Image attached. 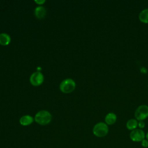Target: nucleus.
<instances>
[{
    "instance_id": "nucleus-3",
    "label": "nucleus",
    "mask_w": 148,
    "mask_h": 148,
    "mask_svg": "<svg viewBox=\"0 0 148 148\" xmlns=\"http://www.w3.org/2000/svg\"><path fill=\"white\" fill-rule=\"evenodd\" d=\"M76 83L73 80L68 78L61 82L60 85V89L61 92L68 94L72 92L75 88Z\"/></svg>"
},
{
    "instance_id": "nucleus-1",
    "label": "nucleus",
    "mask_w": 148,
    "mask_h": 148,
    "mask_svg": "<svg viewBox=\"0 0 148 148\" xmlns=\"http://www.w3.org/2000/svg\"><path fill=\"white\" fill-rule=\"evenodd\" d=\"M51 119L52 116L51 113L45 110H40L37 112L34 118L35 122L42 125H45L49 124L51 121Z\"/></svg>"
},
{
    "instance_id": "nucleus-16",
    "label": "nucleus",
    "mask_w": 148,
    "mask_h": 148,
    "mask_svg": "<svg viewBox=\"0 0 148 148\" xmlns=\"http://www.w3.org/2000/svg\"><path fill=\"white\" fill-rule=\"evenodd\" d=\"M145 138H146V139H147L148 140V132L146 133V134L145 135Z\"/></svg>"
},
{
    "instance_id": "nucleus-8",
    "label": "nucleus",
    "mask_w": 148,
    "mask_h": 148,
    "mask_svg": "<svg viewBox=\"0 0 148 148\" xmlns=\"http://www.w3.org/2000/svg\"><path fill=\"white\" fill-rule=\"evenodd\" d=\"M34 120V119L29 115H24L22 116L20 120L19 123L23 126H27L31 124Z\"/></svg>"
},
{
    "instance_id": "nucleus-5",
    "label": "nucleus",
    "mask_w": 148,
    "mask_h": 148,
    "mask_svg": "<svg viewBox=\"0 0 148 148\" xmlns=\"http://www.w3.org/2000/svg\"><path fill=\"white\" fill-rule=\"evenodd\" d=\"M130 138L134 142H142L145 138V134L142 129L136 128L131 131L130 134Z\"/></svg>"
},
{
    "instance_id": "nucleus-2",
    "label": "nucleus",
    "mask_w": 148,
    "mask_h": 148,
    "mask_svg": "<svg viewBox=\"0 0 148 148\" xmlns=\"http://www.w3.org/2000/svg\"><path fill=\"white\" fill-rule=\"evenodd\" d=\"M109 132V128L108 125L103 122H99L97 123L93 127V134L99 138L105 136Z\"/></svg>"
},
{
    "instance_id": "nucleus-10",
    "label": "nucleus",
    "mask_w": 148,
    "mask_h": 148,
    "mask_svg": "<svg viewBox=\"0 0 148 148\" xmlns=\"http://www.w3.org/2000/svg\"><path fill=\"white\" fill-rule=\"evenodd\" d=\"M11 40L10 36L6 33L0 34V44L3 46L8 45Z\"/></svg>"
},
{
    "instance_id": "nucleus-14",
    "label": "nucleus",
    "mask_w": 148,
    "mask_h": 148,
    "mask_svg": "<svg viewBox=\"0 0 148 148\" xmlns=\"http://www.w3.org/2000/svg\"><path fill=\"white\" fill-rule=\"evenodd\" d=\"M145 123L143 121H139L138 123V127L139 128V129H142L145 127Z\"/></svg>"
},
{
    "instance_id": "nucleus-11",
    "label": "nucleus",
    "mask_w": 148,
    "mask_h": 148,
    "mask_svg": "<svg viewBox=\"0 0 148 148\" xmlns=\"http://www.w3.org/2000/svg\"><path fill=\"white\" fill-rule=\"evenodd\" d=\"M138 120L134 119H131L128 120L126 123L127 128L131 131L136 129L138 127Z\"/></svg>"
},
{
    "instance_id": "nucleus-7",
    "label": "nucleus",
    "mask_w": 148,
    "mask_h": 148,
    "mask_svg": "<svg viewBox=\"0 0 148 148\" xmlns=\"http://www.w3.org/2000/svg\"><path fill=\"white\" fill-rule=\"evenodd\" d=\"M34 14L37 18H43L46 15V8L42 6H38L35 8L34 10Z\"/></svg>"
},
{
    "instance_id": "nucleus-9",
    "label": "nucleus",
    "mask_w": 148,
    "mask_h": 148,
    "mask_svg": "<svg viewBox=\"0 0 148 148\" xmlns=\"http://www.w3.org/2000/svg\"><path fill=\"white\" fill-rule=\"evenodd\" d=\"M117 120L116 114L114 113H109L105 117V121L107 125H113Z\"/></svg>"
},
{
    "instance_id": "nucleus-15",
    "label": "nucleus",
    "mask_w": 148,
    "mask_h": 148,
    "mask_svg": "<svg viewBox=\"0 0 148 148\" xmlns=\"http://www.w3.org/2000/svg\"><path fill=\"white\" fill-rule=\"evenodd\" d=\"M35 2L38 5H42L43 3H44L45 2V0H35Z\"/></svg>"
},
{
    "instance_id": "nucleus-6",
    "label": "nucleus",
    "mask_w": 148,
    "mask_h": 148,
    "mask_svg": "<svg viewBox=\"0 0 148 148\" xmlns=\"http://www.w3.org/2000/svg\"><path fill=\"white\" fill-rule=\"evenodd\" d=\"M29 81L32 85L38 86L43 83L44 81V76L40 72H35L31 75Z\"/></svg>"
},
{
    "instance_id": "nucleus-12",
    "label": "nucleus",
    "mask_w": 148,
    "mask_h": 148,
    "mask_svg": "<svg viewBox=\"0 0 148 148\" xmlns=\"http://www.w3.org/2000/svg\"><path fill=\"white\" fill-rule=\"evenodd\" d=\"M139 18L140 21L144 23H148V9H143L140 12Z\"/></svg>"
},
{
    "instance_id": "nucleus-4",
    "label": "nucleus",
    "mask_w": 148,
    "mask_h": 148,
    "mask_svg": "<svg viewBox=\"0 0 148 148\" xmlns=\"http://www.w3.org/2000/svg\"><path fill=\"white\" fill-rule=\"evenodd\" d=\"M135 117L138 121H143L148 117V106L142 105L137 108L135 112Z\"/></svg>"
},
{
    "instance_id": "nucleus-13",
    "label": "nucleus",
    "mask_w": 148,
    "mask_h": 148,
    "mask_svg": "<svg viewBox=\"0 0 148 148\" xmlns=\"http://www.w3.org/2000/svg\"><path fill=\"white\" fill-rule=\"evenodd\" d=\"M141 145L142 147L146 148L148 147V140L147 139H143L142 142H141Z\"/></svg>"
}]
</instances>
